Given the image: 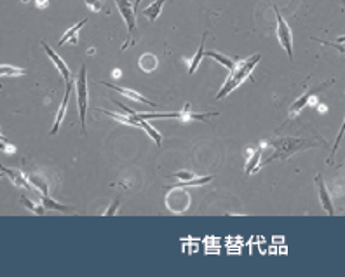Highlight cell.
<instances>
[{"label":"cell","mask_w":345,"mask_h":277,"mask_svg":"<svg viewBox=\"0 0 345 277\" xmlns=\"http://www.w3.org/2000/svg\"><path fill=\"white\" fill-rule=\"evenodd\" d=\"M40 202L46 209H54V211H59V213H65V211H70V206H63V204H58L56 200H53L49 195H40Z\"/></svg>","instance_id":"19"},{"label":"cell","mask_w":345,"mask_h":277,"mask_svg":"<svg viewBox=\"0 0 345 277\" xmlns=\"http://www.w3.org/2000/svg\"><path fill=\"white\" fill-rule=\"evenodd\" d=\"M19 202H21L27 209H30L31 213H35V215H46V208H44L42 204H38V202H33L31 199H28L27 195L21 197Z\"/></svg>","instance_id":"20"},{"label":"cell","mask_w":345,"mask_h":277,"mask_svg":"<svg viewBox=\"0 0 345 277\" xmlns=\"http://www.w3.org/2000/svg\"><path fill=\"white\" fill-rule=\"evenodd\" d=\"M0 141H7V139H5V136H2V135H0Z\"/></svg>","instance_id":"29"},{"label":"cell","mask_w":345,"mask_h":277,"mask_svg":"<svg viewBox=\"0 0 345 277\" xmlns=\"http://www.w3.org/2000/svg\"><path fill=\"white\" fill-rule=\"evenodd\" d=\"M28 181L31 183L33 189H37L38 192H40V195H47V194H49V183H47V180L44 176H40V174H31V176H28Z\"/></svg>","instance_id":"14"},{"label":"cell","mask_w":345,"mask_h":277,"mask_svg":"<svg viewBox=\"0 0 345 277\" xmlns=\"http://www.w3.org/2000/svg\"><path fill=\"white\" fill-rule=\"evenodd\" d=\"M42 47H44V51H46L47 56H49V59L54 63V66H56V68L59 70V73H61V77L65 79V81H70V77H72V73H70V68H68V65L65 63V59L59 58V54H58L54 49H51V47L47 46L46 42H42Z\"/></svg>","instance_id":"8"},{"label":"cell","mask_w":345,"mask_h":277,"mask_svg":"<svg viewBox=\"0 0 345 277\" xmlns=\"http://www.w3.org/2000/svg\"><path fill=\"white\" fill-rule=\"evenodd\" d=\"M75 92H77V105H79V117H81V127L82 135L87 133L86 129V113H87V103H89V89H87V66L86 63L79 70V75L75 79Z\"/></svg>","instance_id":"2"},{"label":"cell","mask_w":345,"mask_h":277,"mask_svg":"<svg viewBox=\"0 0 345 277\" xmlns=\"http://www.w3.org/2000/svg\"><path fill=\"white\" fill-rule=\"evenodd\" d=\"M4 176H5V173H4L2 169H0V178H4Z\"/></svg>","instance_id":"30"},{"label":"cell","mask_w":345,"mask_h":277,"mask_svg":"<svg viewBox=\"0 0 345 277\" xmlns=\"http://www.w3.org/2000/svg\"><path fill=\"white\" fill-rule=\"evenodd\" d=\"M119 204H120V200H114V202H112V206H110V208H108V211L105 213V215H107V216L115 215V211H117V208H119Z\"/></svg>","instance_id":"26"},{"label":"cell","mask_w":345,"mask_h":277,"mask_svg":"<svg viewBox=\"0 0 345 277\" xmlns=\"http://www.w3.org/2000/svg\"><path fill=\"white\" fill-rule=\"evenodd\" d=\"M115 4H117V9L120 11L124 21H126V25H127L126 44L120 47L122 51H126L129 46H133L134 39H136V12H134V9H133V2H129V0H115Z\"/></svg>","instance_id":"3"},{"label":"cell","mask_w":345,"mask_h":277,"mask_svg":"<svg viewBox=\"0 0 345 277\" xmlns=\"http://www.w3.org/2000/svg\"><path fill=\"white\" fill-rule=\"evenodd\" d=\"M98 112L105 113L107 117H112L114 120H117V122L120 124H126V126H134L138 127V122L140 120H136V117H131V115H120V113H114V112H108V110H103V108H98Z\"/></svg>","instance_id":"12"},{"label":"cell","mask_w":345,"mask_h":277,"mask_svg":"<svg viewBox=\"0 0 345 277\" xmlns=\"http://www.w3.org/2000/svg\"><path fill=\"white\" fill-rule=\"evenodd\" d=\"M86 4H87V7L94 12H100L101 9H103V2H101V0H86Z\"/></svg>","instance_id":"24"},{"label":"cell","mask_w":345,"mask_h":277,"mask_svg":"<svg viewBox=\"0 0 345 277\" xmlns=\"http://www.w3.org/2000/svg\"><path fill=\"white\" fill-rule=\"evenodd\" d=\"M19 75H25L23 68L11 65H0V77H19Z\"/></svg>","instance_id":"22"},{"label":"cell","mask_w":345,"mask_h":277,"mask_svg":"<svg viewBox=\"0 0 345 277\" xmlns=\"http://www.w3.org/2000/svg\"><path fill=\"white\" fill-rule=\"evenodd\" d=\"M138 65H140V68H142L143 72H153V70L157 68L159 61H157V58H155L153 54L146 53V54H143L142 58H140Z\"/></svg>","instance_id":"18"},{"label":"cell","mask_w":345,"mask_h":277,"mask_svg":"<svg viewBox=\"0 0 345 277\" xmlns=\"http://www.w3.org/2000/svg\"><path fill=\"white\" fill-rule=\"evenodd\" d=\"M261 154H263V146H258L257 150L251 154V159H249L248 162H246V169H244V173L246 174H251V173H255V171L260 167V157H261Z\"/></svg>","instance_id":"15"},{"label":"cell","mask_w":345,"mask_h":277,"mask_svg":"<svg viewBox=\"0 0 345 277\" xmlns=\"http://www.w3.org/2000/svg\"><path fill=\"white\" fill-rule=\"evenodd\" d=\"M204 54H206L207 58L215 59V61H218L220 65H223L225 68H229V70H234L235 65H237V61H234V59H230V58H227V56H223V54L216 53V51H207V53H204Z\"/></svg>","instance_id":"16"},{"label":"cell","mask_w":345,"mask_h":277,"mask_svg":"<svg viewBox=\"0 0 345 277\" xmlns=\"http://www.w3.org/2000/svg\"><path fill=\"white\" fill-rule=\"evenodd\" d=\"M331 82H333V79H331V81H326V82H322L321 85H317V87H314V89H311V91L309 92H305V94H303L302 98H298V100L295 101V103L291 105V117H296L300 113V110H302L303 107H305L307 103H309V100H311L312 96H316V94H317V92H321L322 89L324 87H328V85L331 84Z\"/></svg>","instance_id":"7"},{"label":"cell","mask_w":345,"mask_h":277,"mask_svg":"<svg viewBox=\"0 0 345 277\" xmlns=\"http://www.w3.org/2000/svg\"><path fill=\"white\" fill-rule=\"evenodd\" d=\"M142 4V0H134V4H133V9H134V12H136V9H138V5Z\"/></svg>","instance_id":"27"},{"label":"cell","mask_w":345,"mask_h":277,"mask_svg":"<svg viewBox=\"0 0 345 277\" xmlns=\"http://www.w3.org/2000/svg\"><path fill=\"white\" fill-rule=\"evenodd\" d=\"M190 206V194L185 187L174 185L169 194L166 195V208L171 213H183Z\"/></svg>","instance_id":"4"},{"label":"cell","mask_w":345,"mask_h":277,"mask_svg":"<svg viewBox=\"0 0 345 277\" xmlns=\"http://www.w3.org/2000/svg\"><path fill=\"white\" fill-rule=\"evenodd\" d=\"M140 122H138V127H142L143 131L146 133V135L150 136V138L153 139V141H155V145L157 146H161L162 145V135L161 133L157 131V129H155V127L152 126V124L148 122V120H143V119H138Z\"/></svg>","instance_id":"11"},{"label":"cell","mask_w":345,"mask_h":277,"mask_svg":"<svg viewBox=\"0 0 345 277\" xmlns=\"http://www.w3.org/2000/svg\"><path fill=\"white\" fill-rule=\"evenodd\" d=\"M164 4H166V0H155L152 5H148L146 9H143V16H145L148 21H155L159 18V14H161Z\"/></svg>","instance_id":"13"},{"label":"cell","mask_w":345,"mask_h":277,"mask_svg":"<svg viewBox=\"0 0 345 277\" xmlns=\"http://www.w3.org/2000/svg\"><path fill=\"white\" fill-rule=\"evenodd\" d=\"M337 42H345V35H344V37H338Z\"/></svg>","instance_id":"28"},{"label":"cell","mask_w":345,"mask_h":277,"mask_svg":"<svg viewBox=\"0 0 345 277\" xmlns=\"http://www.w3.org/2000/svg\"><path fill=\"white\" fill-rule=\"evenodd\" d=\"M344 133H345V119H344V124H342V127H340V131H338L337 141H335L333 148H331V154H330V157H328V164H331V162H333V159H335V154H337V148H338V145H340V141H342V136H344Z\"/></svg>","instance_id":"23"},{"label":"cell","mask_w":345,"mask_h":277,"mask_svg":"<svg viewBox=\"0 0 345 277\" xmlns=\"http://www.w3.org/2000/svg\"><path fill=\"white\" fill-rule=\"evenodd\" d=\"M100 84H103V85H105V87H108V89H114V91L120 92V94H122V96L129 98V100H134V101H140V103H145V105H150V107H157V105L153 103V101H150V100H148V98L142 96V94H140V92L133 91V89H126V87H120V85H114V84H108V82H100Z\"/></svg>","instance_id":"10"},{"label":"cell","mask_w":345,"mask_h":277,"mask_svg":"<svg viewBox=\"0 0 345 277\" xmlns=\"http://www.w3.org/2000/svg\"><path fill=\"white\" fill-rule=\"evenodd\" d=\"M274 14H276V20H277V39H279V44L283 46V49L288 53V58L293 61L295 56H293V33H291V28L288 27V23L283 20V16H281L277 5H274Z\"/></svg>","instance_id":"5"},{"label":"cell","mask_w":345,"mask_h":277,"mask_svg":"<svg viewBox=\"0 0 345 277\" xmlns=\"http://www.w3.org/2000/svg\"><path fill=\"white\" fill-rule=\"evenodd\" d=\"M86 23H87V18H84V20H81V21H79V23H77V25H73V27L70 28V30L66 31L65 35H63L61 39H59V42H58V44H59V46H65V44L68 42V40L72 39V37H75V35L79 33V30H81V28L84 27Z\"/></svg>","instance_id":"21"},{"label":"cell","mask_w":345,"mask_h":277,"mask_svg":"<svg viewBox=\"0 0 345 277\" xmlns=\"http://www.w3.org/2000/svg\"><path fill=\"white\" fill-rule=\"evenodd\" d=\"M316 185H317L319 199H321L322 209H324V211L328 213L330 216H333L335 215V208H333V202H331V195H330V192H328V189H326V185H324V181H322L321 174L316 176Z\"/></svg>","instance_id":"9"},{"label":"cell","mask_w":345,"mask_h":277,"mask_svg":"<svg viewBox=\"0 0 345 277\" xmlns=\"http://www.w3.org/2000/svg\"><path fill=\"white\" fill-rule=\"evenodd\" d=\"M260 59H261V54H253L251 58L237 61L235 68L230 70L229 77H227L223 87L220 89L218 94H216V100H222V98H225L227 94H230V92L234 91V89H237L239 85H241L242 82H244L246 79L249 77V73L253 72V68L257 66V63L260 61Z\"/></svg>","instance_id":"1"},{"label":"cell","mask_w":345,"mask_h":277,"mask_svg":"<svg viewBox=\"0 0 345 277\" xmlns=\"http://www.w3.org/2000/svg\"><path fill=\"white\" fill-rule=\"evenodd\" d=\"M72 81H66V91H65V96H63V103L59 107L56 113V119H54V124L51 127V135H56L59 131V127H61V122L65 119V113H66V108H68V101H70V94H72Z\"/></svg>","instance_id":"6"},{"label":"cell","mask_w":345,"mask_h":277,"mask_svg":"<svg viewBox=\"0 0 345 277\" xmlns=\"http://www.w3.org/2000/svg\"><path fill=\"white\" fill-rule=\"evenodd\" d=\"M206 37H207V31H204V35H202V40H201V46H199V49H197V53H196V56L192 58V61H190V68H188V73H194L197 70V66H199V63L202 61V58H204V44H206Z\"/></svg>","instance_id":"17"},{"label":"cell","mask_w":345,"mask_h":277,"mask_svg":"<svg viewBox=\"0 0 345 277\" xmlns=\"http://www.w3.org/2000/svg\"><path fill=\"white\" fill-rule=\"evenodd\" d=\"M172 178H176V180H180V181H188L194 178V174L188 173V171H178V173L172 174Z\"/></svg>","instance_id":"25"}]
</instances>
